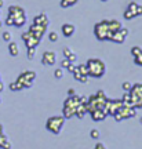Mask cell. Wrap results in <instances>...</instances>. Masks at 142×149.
Masks as SVG:
<instances>
[{"mask_svg": "<svg viewBox=\"0 0 142 149\" xmlns=\"http://www.w3.org/2000/svg\"><path fill=\"white\" fill-rule=\"evenodd\" d=\"M86 65L88 68V76H91V77H102L106 70L105 64L101 59H97V58L88 59Z\"/></svg>", "mask_w": 142, "mask_h": 149, "instance_id": "1", "label": "cell"}, {"mask_svg": "<svg viewBox=\"0 0 142 149\" xmlns=\"http://www.w3.org/2000/svg\"><path fill=\"white\" fill-rule=\"evenodd\" d=\"M65 124V117L63 116H53L50 117L46 123V128H47L50 133L53 134H59L61 133V128Z\"/></svg>", "mask_w": 142, "mask_h": 149, "instance_id": "2", "label": "cell"}, {"mask_svg": "<svg viewBox=\"0 0 142 149\" xmlns=\"http://www.w3.org/2000/svg\"><path fill=\"white\" fill-rule=\"evenodd\" d=\"M8 15L13 17V19H14V26H22L25 21H26V18H25V13L22 10L21 7H18V6H11L10 10H8Z\"/></svg>", "mask_w": 142, "mask_h": 149, "instance_id": "3", "label": "cell"}, {"mask_svg": "<svg viewBox=\"0 0 142 149\" xmlns=\"http://www.w3.org/2000/svg\"><path fill=\"white\" fill-rule=\"evenodd\" d=\"M35 79H36V73L33 70H26V72L19 74V77L17 79V83L21 87V90L22 88H31Z\"/></svg>", "mask_w": 142, "mask_h": 149, "instance_id": "4", "label": "cell"}, {"mask_svg": "<svg viewBox=\"0 0 142 149\" xmlns=\"http://www.w3.org/2000/svg\"><path fill=\"white\" fill-rule=\"evenodd\" d=\"M94 32H95V36L98 37L100 40H111V36L112 33L111 31H109V28H108V24H106V21H102L100 22V24H97L94 28Z\"/></svg>", "mask_w": 142, "mask_h": 149, "instance_id": "5", "label": "cell"}, {"mask_svg": "<svg viewBox=\"0 0 142 149\" xmlns=\"http://www.w3.org/2000/svg\"><path fill=\"white\" fill-rule=\"evenodd\" d=\"M123 107V102L121 100H106V104H105V111L108 112V115H115L117 112L121 109Z\"/></svg>", "mask_w": 142, "mask_h": 149, "instance_id": "6", "label": "cell"}, {"mask_svg": "<svg viewBox=\"0 0 142 149\" xmlns=\"http://www.w3.org/2000/svg\"><path fill=\"white\" fill-rule=\"evenodd\" d=\"M22 40L25 42V44H26L28 48H31V47H36L37 44H39V40H40V39L35 37L29 31H28V32H25L24 35H22Z\"/></svg>", "mask_w": 142, "mask_h": 149, "instance_id": "7", "label": "cell"}, {"mask_svg": "<svg viewBox=\"0 0 142 149\" xmlns=\"http://www.w3.org/2000/svg\"><path fill=\"white\" fill-rule=\"evenodd\" d=\"M127 35H128V29H126V28H121L120 31L112 33L111 40H112V42H115V43H124Z\"/></svg>", "mask_w": 142, "mask_h": 149, "instance_id": "8", "label": "cell"}, {"mask_svg": "<svg viewBox=\"0 0 142 149\" xmlns=\"http://www.w3.org/2000/svg\"><path fill=\"white\" fill-rule=\"evenodd\" d=\"M55 59H57V57H55V54L53 51H44L42 55V62L44 65H54Z\"/></svg>", "mask_w": 142, "mask_h": 149, "instance_id": "9", "label": "cell"}, {"mask_svg": "<svg viewBox=\"0 0 142 149\" xmlns=\"http://www.w3.org/2000/svg\"><path fill=\"white\" fill-rule=\"evenodd\" d=\"M46 29H47L46 26H42V25H36V24H33V25L31 26V29H29V32H31L35 37H37V39H42V36L44 35V32H46Z\"/></svg>", "mask_w": 142, "mask_h": 149, "instance_id": "10", "label": "cell"}, {"mask_svg": "<svg viewBox=\"0 0 142 149\" xmlns=\"http://www.w3.org/2000/svg\"><path fill=\"white\" fill-rule=\"evenodd\" d=\"M90 115L93 117V120L95 122H101V120H104L106 116H108V112L105 109H95V111L90 112Z\"/></svg>", "mask_w": 142, "mask_h": 149, "instance_id": "11", "label": "cell"}, {"mask_svg": "<svg viewBox=\"0 0 142 149\" xmlns=\"http://www.w3.org/2000/svg\"><path fill=\"white\" fill-rule=\"evenodd\" d=\"M61 31H62L63 36L70 37V36H72V35L74 33V31H76V28H74V25H72V24H63L62 28H61Z\"/></svg>", "mask_w": 142, "mask_h": 149, "instance_id": "12", "label": "cell"}, {"mask_svg": "<svg viewBox=\"0 0 142 149\" xmlns=\"http://www.w3.org/2000/svg\"><path fill=\"white\" fill-rule=\"evenodd\" d=\"M106 24H108V28H109L111 33H115V32H117V31L121 29L120 22L116 21V19H109V21H106Z\"/></svg>", "mask_w": 142, "mask_h": 149, "instance_id": "13", "label": "cell"}, {"mask_svg": "<svg viewBox=\"0 0 142 149\" xmlns=\"http://www.w3.org/2000/svg\"><path fill=\"white\" fill-rule=\"evenodd\" d=\"M33 24H36V25H42V26H48V18L46 14H40V15H37L36 18H35V21H33Z\"/></svg>", "mask_w": 142, "mask_h": 149, "instance_id": "14", "label": "cell"}, {"mask_svg": "<svg viewBox=\"0 0 142 149\" xmlns=\"http://www.w3.org/2000/svg\"><path fill=\"white\" fill-rule=\"evenodd\" d=\"M8 53L13 55V57H17L18 53H19V48H18V44L14 42H10L8 43Z\"/></svg>", "mask_w": 142, "mask_h": 149, "instance_id": "15", "label": "cell"}, {"mask_svg": "<svg viewBox=\"0 0 142 149\" xmlns=\"http://www.w3.org/2000/svg\"><path fill=\"white\" fill-rule=\"evenodd\" d=\"M86 112H87L86 105H81V104H80L79 107L76 108V116H77V117H83L86 115Z\"/></svg>", "mask_w": 142, "mask_h": 149, "instance_id": "16", "label": "cell"}, {"mask_svg": "<svg viewBox=\"0 0 142 149\" xmlns=\"http://www.w3.org/2000/svg\"><path fill=\"white\" fill-rule=\"evenodd\" d=\"M74 3H77V0H61V7L62 8H68L70 6H73Z\"/></svg>", "mask_w": 142, "mask_h": 149, "instance_id": "17", "label": "cell"}, {"mask_svg": "<svg viewBox=\"0 0 142 149\" xmlns=\"http://www.w3.org/2000/svg\"><path fill=\"white\" fill-rule=\"evenodd\" d=\"M77 69H79V72L83 74V76H88V68H87V65L86 64L79 65V66H77Z\"/></svg>", "mask_w": 142, "mask_h": 149, "instance_id": "18", "label": "cell"}, {"mask_svg": "<svg viewBox=\"0 0 142 149\" xmlns=\"http://www.w3.org/2000/svg\"><path fill=\"white\" fill-rule=\"evenodd\" d=\"M124 18L130 21V19H132V18H135V14H134L131 10H128V8H127V10L124 11Z\"/></svg>", "mask_w": 142, "mask_h": 149, "instance_id": "19", "label": "cell"}, {"mask_svg": "<svg viewBox=\"0 0 142 149\" xmlns=\"http://www.w3.org/2000/svg\"><path fill=\"white\" fill-rule=\"evenodd\" d=\"M138 3H135V1H131V3H130V4H128V10H131L132 13H134V14H135V13H137V8H138ZM135 17H137V14H135Z\"/></svg>", "mask_w": 142, "mask_h": 149, "instance_id": "20", "label": "cell"}, {"mask_svg": "<svg viewBox=\"0 0 142 149\" xmlns=\"http://www.w3.org/2000/svg\"><path fill=\"white\" fill-rule=\"evenodd\" d=\"M121 87H123V90L126 91V93H130L131 88H132V84L130 83V81H124V83L121 84Z\"/></svg>", "mask_w": 142, "mask_h": 149, "instance_id": "21", "label": "cell"}, {"mask_svg": "<svg viewBox=\"0 0 142 149\" xmlns=\"http://www.w3.org/2000/svg\"><path fill=\"white\" fill-rule=\"evenodd\" d=\"M90 137L93 139H98L100 138V131H98L97 128H93V130L90 131Z\"/></svg>", "mask_w": 142, "mask_h": 149, "instance_id": "22", "label": "cell"}, {"mask_svg": "<svg viewBox=\"0 0 142 149\" xmlns=\"http://www.w3.org/2000/svg\"><path fill=\"white\" fill-rule=\"evenodd\" d=\"M54 76H55L57 79H62V77H63V69H62V68H58V69H55Z\"/></svg>", "mask_w": 142, "mask_h": 149, "instance_id": "23", "label": "cell"}, {"mask_svg": "<svg viewBox=\"0 0 142 149\" xmlns=\"http://www.w3.org/2000/svg\"><path fill=\"white\" fill-rule=\"evenodd\" d=\"M141 53H142V48H141V47H138V46H135V47H132V48H131V54L134 55V57L139 55Z\"/></svg>", "mask_w": 142, "mask_h": 149, "instance_id": "24", "label": "cell"}, {"mask_svg": "<svg viewBox=\"0 0 142 149\" xmlns=\"http://www.w3.org/2000/svg\"><path fill=\"white\" fill-rule=\"evenodd\" d=\"M48 39H50V42H58V33L57 32H50V35H48Z\"/></svg>", "mask_w": 142, "mask_h": 149, "instance_id": "25", "label": "cell"}, {"mask_svg": "<svg viewBox=\"0 0 142 149\" xmlns=\"http://www.w3.org/2000/svg\"><path fill=\"white\" fill-rule=\"evenodd\" d=\"M35 51H36V47L28 48V59H33V57H35Z\"/></svg>", "mask_w": 142, "mask_h": 149, "instance_id": "26", "label": "cell"}, {"mask_svg": "<svg viewBox=\"0 0 142 149\" xmlns=\"http://www.w3.org/2000/svg\"><path fill=\"white\" fill-rule=\"evenodd\" d=\"M62 53H63V57H65V58H68V57H69V55H70L72 53H73V51H72V50H70L69 47H63V48H62Z\"/></svg>", "mask_w": 142, "mask_h": 149, "instance_id": "27", "label": "cell"}, {"mask_svg": "<svg viewBox=\"0 0 142 149\" xmlns=\"http://www.w3.org/2000/svg\"><path fill=\"white\" fill-rule=\"evenodd\" d=\"M134 62L137 65H139V66H142V53L139 55H137V57H134Z\"/></svg>", "mask_w": 142, "mask_h": 149, "instance_id": "28", "label": "cell"}, {"mask_svg": "<svg viewBox=\"0 0 142 149\" xmlns=\"http://www.w3.org/2000/svg\"><path fill=\"white\" fill-rule=\"evenodd\" d=\"M70 64H72V62H70V61H69L68 58H63V59H62V62H61V65H62V69H63V68L66 69V68H68V66H69Z\"/></svg>", "mask_w": 142, "mask_h": 149, "instance_id": "29", "label": "cell"}, {"mask_svg": "<svg viewBox=\"0 0 142 149\" xmlns=\"http://www.w3.org/2000/svg\"><path fill=\"white\" fill-rule=\"evenodd\" d=\"M3 40H4V42H11V33L10 32L3 33Z\"/></svg>", "mask_w": 142, "mask_h": 149, "instance_id": "30", "label": "cell"}, {"mask_svg": "<svg viewBox=\"0 0 142 149\" xmlns=\"http://www.w3.org/2000/svg\"><path fill=\"white\" fill-rule=\"evenodd\" d=\"M10 88H11L13 91H18V90H21V87H19V86L17 84V81H15V83H11V84H10Z\"/></svg>", "mask_w": 142, "mask_h": 149, "instance_id": "31", "label": "cell"}, {"mask_svg": "<svg viewBox=\"0 0 142 149\" xmlns=\"http://www.w3.org/2000/svg\"><path fill=\"white\" fill-rule=\"evenodd\" d=\"M68 59L70 61V62H72V64H73V62H76V59H77V55H76L74 53H72V54H70V55L68 57Z\"/></svg>", "mask_w": 142, "mask_h": 149, "instance_id": "32", "label": "cell"}, {"mask_svg": "<svg viewBox=\"0 0 142 149\" xmlns=\"http://www.w3.org/2000/svg\"><path fill=\"white\" fill-rule=\"evenodd\" d=\"M6 24H7V25H14V19H13V17L11 15H7V19H6Z\"/></svg>", "mask_w": 142, "mask_h": 149, "instance_id": "33", "label": "cell"}, {"mask_svg": "<svg viewBox=\"0 0 142 149\" xmlns=\"http://www.w3.org/2000/svg\"><path fill=\"white\" fill-rule=\"evenodd\" d=\"M0 148H3V149H10V148H11V144H10V141L7 139V141H6V142H4V144H3V145H1Z\"/></svg>", "mask_w": 142, "mask_h": 149, "instance_id": "34", "label": "cell"}, {"mask_svg": "<svg viewBox=\"0 0 142 149\" xmlns=\"http://www.w3.org/2000/svg\"><path fill=\"white\" fill-rule=\"evenodd\" d=\"M74 68H76V65H74V64H70V65H69V66H68V68H66V69H68L69 72H70V73H73Z\"/></svg>", "mask_w": 142, "mask_h": 149, "instance_id": "35", "label": "cell"}, {"mask_svg": "<svg viewBox=\"0 0 142 149\" xmlns=\"http://www.w3.org/2000/svg\"><path fill=\"white\" fill-rule=\"evenodd\" d=\"M94 149H106V148H105V145H104V144L98 142V144L95 145V148H94Z\"/></svg>", "mask_w": 142, "mask_h": 149, "instance_id": "36", "label": "cell"}, {"mask_svg": "<svg viewBox=\"0 0 142 149\" xmlns=\"http://www.w3.org/2000/svg\"><path fill=\"white\" fill-rule=\"evenodd\" d=\"M135 14H137V17H138V15H142V6H138L137 13H135Z\"/></svg>", "mask_w": 142, "mask_h": 149, "instance_id": "37", "label": "cell"}, {"mask_svg": "<svg viewBox=\"0 0 142 149\" xmlns=\"http://www.w3.org/2000/svg\"><path fill=\"white\" fill-rule=\"evenodd\" d=\"M68 94H69V97H73L74 95V90L73 88H70V90L68 91Z\"/></svg>", "mask_w": 142, "mask_h": 149, "instance_id": "38", "label": "cell"}, {"mask_svg": "<svg viewBox=\"0 0 142 149\" xmlns=\"http://www.w3.org/2000/svg\"><path fill=\"white\" fill-rule=\"evenodd\" d=\"M1 6H3V0H0V7H1Z\"/></svg>", "mask_w": 142, "mask_h": 149, "instance_id": "39", "label": "cell"}, {"mask_svg": "<svg viewBox=\"0 0 142 149\" xmlns=\"http://www.w3.org/2000/svg\"><path fill=\"white\" fill-rule=\"evenodd\" d=\"M101 1H108V0H101Z\"/></svg>", "mask_w": 142, "mask_h": 149, "instance_id": "40", "label": "cell"}, {"mask_svg": "<svg viewBox=\"0 0 142 149\" xmlns=\"http://www.w3.org/2000/svg\"><path fill=\"white\" fill-rule=\"evenodd\" d=\"M141 124H142V117H141Z\"/></svg>", "mask_w": 142, "mask_h": 149, "instance_id": "41", "label": "cell"}, {"mask_svg": "<svg viewBox=\"0 0 142 149\" xmlns=\"http://www.w3.org/2000/svg\"><path fill=\"white\" fill-rule=\"evenodd\" d=\"M0 26H1V22H0Z\"/></svg>", "mask_w": 142, "mask_h": 149, "instance_id": "42", "label": "cell"}, {"mask_svg": "<svg viewBox=\"0 0 142 149\" xmlns=\"http://www.w3.org/2000/svg\"><path fill=\"white\" fill-rule=\"evenodd\" d=\"M0 83H1V79H0Z\"/></svg>", "mask_w": 142, "mask_h": 149, "instance_id": "43", "label": "cell"}]
</instances>
